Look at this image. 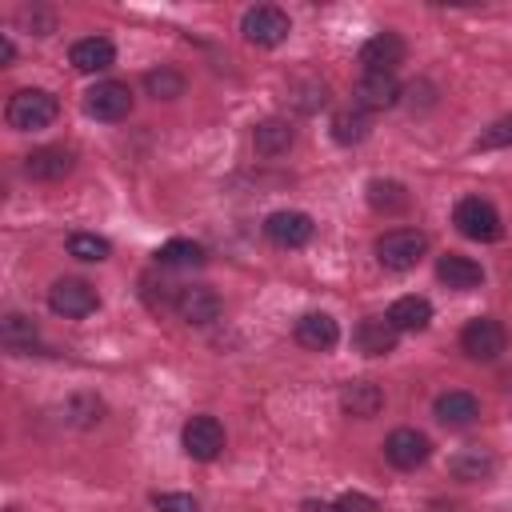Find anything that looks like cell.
Instances as JSON below:
<instances>
[{
    "mask_svg": "<svg viewBox=\"0 0 512 512\" xmlns=\"http://www.w3.org/2000/svg\"><path fill=\"white\" fill-rule=\"evenodd\" d=\"M476 148H512V112L500 116V120L476 140Z\"/></svg>",
    "mask_w": 512,
    "mask_h": 512,
    "instance_id": "836d02e7",
    "label": "cell"
},
{
    "mask_svg": "<svg viewBox=\"0 0 512 512\" xmlns=\"http://www.w3.org/2000/svg\"><path fill=\"white\" fill-rule=\"evenodd\" d=\"M84 112L92 120H104V124H116L132 112V88L120 84V80H100L84 92Z\"/></svg>",
    "mask_w": 512,
    "mask_h": 512,
    "instance_id": "52a82bcc",
    "label": "cell"
},
{
    "mask_svg": "<svg viewBox=\"0 0 512 512\" xmlns=\"http://www.w3.org/2000/svg\"><path fill=\"white\" fill-rule=\"evenodd\" d=\"M240 32H244V40H248V44H256V48H276V44H284V40H288L292 20H288V12H284V8H276V4H256V8H248V12H244Z\"/></svg>",
    "mask_w": 512,
    "mask_h": 512,
    "instance_id": "277c9868",
    "label": "cell"
},
{
    "mask_svg": "<svg viewBox=\"0 0 512 512\" xmlns=\"http://www.w3.org/2000/svg\"><path fill=\"white\" fill-rule=\"evenodd\" d=\"M292 140H296L292 124L280 120V116H268V120H260V124L252 128V144H256L260 156H284V152L292 148Z\"/></svg>",
    "mask_w": 512,
    "mask_h": 512,
    "instance_id": "7402d4cb",
    "label": "cell"
},
{
    "mask_svg": "<svg viewBox=\"0 0 512 512\" xmlns=\"http://www.w3.org/2000/svg\"><path fill=\"white\" fill-rule=\"evenodd\" d=\"M428 252V236L416 232V228H392L376 240V260L388 268V272H408L424 260Z\"/></svg>",
    "mask_w": 512,
    "mask_h": 512,
    "instance_id": "3957f363",
    "label": "cell"
},
{
    "mask_svg": "<svg viewBox=\"0 0 512 512\" xmlns=\"http://www.w3.org/2000/svg\"><path fill=\"white\" fill-rule=\"evenodd\" d=\"M316 224L308 212H296V208H280L264 220V236L276 244V248H304L312 240Z\"/></svg>",
    "mask_w": 512,
    "mask_h": 512,
    "instance_id": "8fae6325",
    "label": "cell"
},
{
    "mask_svg": "<svg viewBox=\"0 0 512 512\" xmlns=\"http://www.w3.org/2000/svg\"><path fill=\"white\" fill-rule=\"evenodd\" d=\"M340 408H344L348 416H356V420H372V416L384 408V392H380V384H372V380H348V384L340 388Z\"/></svg>",
    "mask_w": 512,
    "mask_h": 512,
    "instance_id": "d6986e66",
    "label": "cell"
},
{
    "mask_svg": "<svg viewBox=\"0 0 512 512\" xmlns=\"http://www.w3.org/2000/svg\"><path fill=\"white\" fill-rule=\"evenodd\" d=\"M336 340H340V328H336V320L328 312H304L296 320V344L300 348L328 352V348H336Z\"/></svg>",
    "mask_w": 512,
    "mask_h": 512,
    "instance_id": "9a60e30c",
    "label": "cell"
},
{
    "mask_svg": "<svg viewBox=\"0 0 512 512\" xmlns=\"http://www.w3.org/2000/svg\"><path fill=\"white\" fill-rule=\"evenodd\" d=\"M20 20H24V24H32V32H36V36H48V32L56 28V16H52V12H32V8H24V12H20Z\"/></svg>",
    "mask_w": 512,
    "mask_h": 512,
    "instance_id": "d590c367",
    "label": "cell"
},
{
    "mask_svg": "<svg viewBox=\"0 0 512 512\" xmlns=\"http://www.w3.org/2000/svg\"><path fill=\"white\" fill-rule=\"evenodd\" d=\"M76 168V156L68 148H36L24 156V172L32 180H64Z\"/></svg>",
    "mask_w": 512,
    "mask_h": 512,
    "instance_id": "ffe728a7",
    "label": "cell"
},
{
    "mask_svg": "<svg viewBox=\"0 0 512 512\" xmlns=\"http://www.w3.org/2000/svg\"><path fill=\"white\" fill-rule=\"evenodd\" d=\"M336 504H340V512H380V504L372 496H364V492H344Z\"/></svg>",
    "mask_w": 512,
    "mask_h": 512,
    "instance_id": "e575fe53",
    "label": "cell"
},
{
    "mask_svg": "<svg viewBox=\"0 0 512 512\" xmlns=\"http://www.w3.org/2000/svg\"><path fill=\"white\" fill-rule=\"evenodd\" d=\"M68 60H72L76 72H108L116 64V48H112L108 36H84V40L72 44Z\"/></svg>",
    "mask_w": 512,
    "mask_h": 512,
    "instance_id": "e0dca14e",
    "label": "cell"
},
{
    "mask_svg": "<svg viewBox=\"0 0 512 512\" xmlns=\"http://www.w3.org/2000/svg\"><path fill=\"white\" fill-rule=\"evenodd\" d=\"M304 512H340V504H320V500H308Z\"/></svg>",
    "mask_w": 512,
    "mask_h": 512,
    "instance_id": "74e56055",
    "label": "cell"
},
{
    "mask_svg": "<svg viewBox=\"0 0 512 512\" xmlns=\"http://www.w3.org/2000/svg\"><path fill=\"white\" fill-rule=\"evenodd\" d=\"M48 308L64 320H84L100 308V292L88 284V280H76V276H64L48 288Z\"/></svg>",
    "mask_w": 512,
    "mask_h": 512,
    "instance_id": "5b68a950",
    "label": "cell"
},
{
    "mask_svg": "<svg viewBox=\"0 0 512 512\" xmlns=\"http://www.w3.org/2000/svg\"><path fill=\"white\" fill-rule=\"evenodd\" d=\"M4 512H16V508H4Z\"/></svg>",
    "mask_w": 512,
    "mask_h": 512,
    "instance_id": "f35d334b",
    "label": "cell"
},
{
    "mask_svg": "<svg viewBox=\"0 0 512 512\" xmlns=\"http://www.w3.org/2000/svg\"><path fill=\"white\" fill-rule=\"evenodd\" d=\"M352 92H356V108H364V112H384L400 100V84L388 72H364Z\"/></svg>",
    "mask_w": 512,
    "mask_h": 512,
    "instance_id": "4fadbf2b",
    "label": "cell"
},
{
    "mask_svg": "<svg viewBox=\"0 0 512 512\" xmlns=\"http://www.w3.org/2000/svg\"><path fill=\"white\" fill-rule=\"evenodd\" d=\"M328 104V84L324 80H304V84H296V108L300 112H316V108H324Z\"/></svg>",
    "mask_w": 512,
    "mask_h": 512,
    "instance_id": "1f68e13d",
    "label": "cell"
},
{
    "mask_svg": "<svg viewBox=\"0 0 512 512\" xmlns=\"http://www.w3.org/2000/svg\"><path fill=\"white\" fill-rule=\"evenodd\" d=\"M180 444H184V452H188L192 460L208 464V460H216V456L224 452L228 436H224V424H220L216 416H192V420L184 424V432H180Z\"/></svg>",
    "mask_w": 512,
    "mask_h": 512,
    "instance_id": "ba28073f",
    "label": "cell"
},
{
    "mask_svg": "<svg viewBox=\"0 0 512 512\" xmlns=\"http://www.w3.org/2000/svg\"><path fill=\"white\" fill-rule=\"evenodd\" d=\"M460 348L468 352V360L488 364V360H500V352L508 348V332L496 316H472L460 332Z\"/></svg>",
    "mask_w": 512,
    "mask_h": 512,
    "instance_id": "8992f818",
    "label": "cell"
},
{
    "mask_svg": "<svg viewBox=\"0 0 512 512\" xmlns=\"http://www.w3.org/2000/svg\"><path fill=\"white\" fill-rule=\"evenodd\" d=\"M64 412H68V420H72L76 428H92V424L100 420L104 404H100V396H92V392H76V396L64 404Z\"/></svg>",
    "mask_w": 512,
    "mask_h": 512,
    "instance_id": "4dcf8cb0",
    "label": "cell"
},
{
    "mask_svg": "<svg viewBox=\"0 0 512 512\" xmlns=\"http://www.w3.org/2000/svg\"><path fill=\"white\" fill-rule=\"evenodd\" d=\"M436 280L452 292H476L484 284V268L472 260V256H460V252H448L436 260Z\"/></svg>",
    "mask_w": 512,
    "mask_h": 512,
    "instance_id": "5bb4252c",
    "label": "cell"
},
{
    "mask_svg": "<svg viewBox=\"0 0 512 512\" xmlns=\"http://www.w3.org/2000/svg\"><path fill=\"white\" fill-rule=\"evenodd\" d=\"M368 132H372V120H368V112H364V108H344V112H336V116H332V140H336V144H344V148L364 144V140H368Z\"/></svg>",
    "mask_w": 512,
    "mask_h": 512,
    "instance_id": "cb8c5ba5",
    "label": "cell"
},
{
    "mask_svg": "<svg viewBox=\"0 0 512 512\" xmlns=\"http://www.w3.org/2000/svg\"><path fill=\"white\" fill-rule=\"evenodd\" d=\"M364 196H368V204H372L376 212H384V216H396V212L408 208V192H404L400 180H368Z\"/></svg>",
    "mask_w": 512,
    "mask_h": 512,
    "instance_id": "484cf974",
    "label": "cell"
},
{
    "mask_svg": "<svg viewBox=\"0 0 512 512\" xmlns=\"http://www.w3.org/2000/svg\"><path fill=\"white\" fill-rule=\"evenodd\" d=\"M36 336H40V328L32 324V316L8 312V316H4V324H0V340H4V348H8L12 356H24V352H32Z\"/></svg>",
    "mask_w": 512,
    "mask_h": 512,
    "instance_id": "d4e9b609",
    "label": "cell"
},
{
    "mask_svg": "<svg viewBox=\"0 0 512 512\" xmlns=\"http://www.w3.org/2000/svg\"><path fill=\"white\" fill-rule=\"evenodd\" d=\"M12 56H16V44L8 36H0V64H12Z\"/></svg>",
    "mask_w": 512,
    "mask_h": 512,
    "instance_id": "8d00e7d4",
    "label": "cell"
},
{
    "mask_svg": "<svg viewBox=\"0 0 512 512\" xmlns=\"http://www.w3.org/2000/svg\"><path fill=\"white\" fill-rule=\"evenodd\" d=\"M220 312H224V300H220V292H216V288H208V284H184V288H180L176 316H180L184 324L204 328V324L220 320Z\"/></svg>",
    "mask_w": 512,
    "mask_h": 512,
    "instance_id": "9c48e42d",
    "label": "cell"
},
{
    "mask_svg": "<svg viewBox=\"0 0 512 512\" xmlns=\"http://www.w3.org/2000/svg\"><path fill=\"white\" fill-rule=\"evenodd\" d=\"M356 348L364 352V356H388L392 348H396V340H400V332L392 328V320L388 316H368V320H360L356 324Z\"/></svg>",
    "mask_w": 512,
    "mask_h": 512,
    "instance_id": "ac0fdd59",
    "label": "cell"
},
{
    "mask_svg": "<svg viewBox=\"0 0 512 512\" xmlns=\"http://www.w3.org/2000/svg\"><path fill=\"white\" fill-rule=\"evenodd\" d=\"M448 472L456 480H464V484H480V480H488L496 472V456L488 448H480V444H468L448 460Z\"/></svg>",
    "mask_w": 512,
    "mask_h": 512,
    "instance_id": "44dd1931",
    "label": "cell"
},
{
    "mask_svg": "<svg viewBox=\"0 0 512 512\" xmlns=\"http://www.w3.org/2000/svg\"><path fill=\"white\" fill-rule=\"evenodd\" d=\"M140 296H144V304L160 316V312H176V300H180V284H168V280H160V276H140Z\"/></svg>",
    "mask_w": 512,
    "mask_h": 512,
    "instance_id": "83f0119b",
    "label": "cell"
},
{
    "mask_svg": "<svg viewBox=\"0 0 512 512\" xmlns=\"http://www.w3.org/2000/svg\"><path fill=\"white\" fill-rule=\"evenodd\" d=\"M56 116H60V100L48 88H20L8 96V108H4V120L16 132H40Z\"/></svg>",
    "mask_w": 512,
    "mask_h": 512,
    "instance_id": "6da1fadb",
    "label": "cell"
},
{
    "mask_svg": "<svg viewBox=\"0 0 512 512\" xmlns=\"http://www.w3.org/2000/svg\"><path fill=\"white\" fill-rule=\"evenodd\" d=\"M144 92L152 100H176V96H184V76L172 64H160V68L144 72Z\"/></svg>",
    "mask_w": 512,
    "mask_h": 512,
    "instance_id": "f1b7e54d",
    "label": "cell"
},
{
    "mask_svg": "<svg viewBox=\"0 0 512 512\" xmlns=\"http://www.w3.org/2000/svg\"><path fill=\"white\" fill-rule=\"evenodd\" d=\"M388 320L396 332H424L432 324V304L424 296H400V300H392Z\"/></svg>",
    "mask_w": 512,
    "mask_h": 512,
    "instance_id": "603a6c76",
    "label": "cell"
},
{
    "mask_svg": "<svg viewBox=\"0 0 512 512\" xmlns=\"http://www.w3.org/2000/svg\"><path fill=\"white\" fill-rule=\"evenodd\" d=\"M152 504H156L160 512H204L200 500L188 496V492H152Z\"/></svg>",
    "mask_w": 512,
    "mask_h": 512,
    "instance_id": "d6a6232c",
    "label": "cell"
},
{
    "mask_svg": "<svg viewBox=\"0 0 512 512\" xmlns=\"http://www.w3.org/2000/svg\"><path fill=\"white\" fill-rule=\"evenodd\" d=\"M68 256L88 260V264H100V260L112 256V244L104 236H96V232H72L68 236Z\"/></svg>",
    "mask_w": 512,
    "mask_h": 512,
    "instance_id": "f546056e",
    "label": "cell"
},
{
    "mask_svg": "<svg viewBox=\"0 0 512 512\" xmlns=\"http://www.w3.org/2000/svg\"><path fill=\"white\" fill-rule=\"evenodd\" d=\"M452 224L460 228V236L480 240V244H492V240L504 236V220H500L496 204L484 200V196H464V200L452 208Z\"/></svg>",
    "mask_w": 512,
    "mask_h": 512,
    "instance_id": "7a4b0ae2",
    "label": "cell"
},
{
    "mask_svg": "<svg viewBox=\"0 0 512 512\" xmlns=\"http://www.w3.org/2000/svg\"><path fill=\"white\" fill-rule=\"evenodd\" d=\"M384 456H388L392 468L412 472V468H420V464L432 456V440H428L424 432H416V428H396V432H388V440H384Z\"/></svg>",
    "mask_w": 512,
    "mask_h": 512,
    "instance_id": "7c38bea8",
    "label": "cell"
},
{
    "mask_svg": "<svg viewBox=\"0 0 512 512\" xmlns=\"http://www.w3.org/2000/svg\"><path fill=\"white\" fill-rule=\"evenodd\" d=\"M404 56H408V44H404V36L400 32H376V36H368L364 44H360V64H364V72H396L400 64H404Z\"/></svg>",
    "mask_w": 512,
    "mask_h": 512,
    "instance_id": "30bf717a",
    "label": "cell"
},
{
    "mask_svg": "<svg viewBox=\"0 0 512 512\" xmlns=\"http://www.w3.org/2000/svg\"><path fill=\"white\" fill-rule=\"evenodd\" d=\"M432 412H436V420H440L444 428H468V424L480 416V400H476L472 392L452 388V392H440V396H436Z\"/></svg>",
    "mask_w": 512,
    "mask_h": 512,
    "instance_id": "2e32d148",
    "label": "cell"
},
{
    "mask_svg": "<svg viewBox=\"0 0 512 512\" xmlns=\"http://www.w3.org/2000/svg\"><path fill=\"white\" fill-rule=\"evenodd\" d=\"M156 264L160 268H200L204 264V248L196 240H168V244H160Z\"/></svg>",
    "mask_w": 512,
    "mask_h": 512,
    "instance_id": "4316f807",
    "label": "cell"
}]
</instances>
